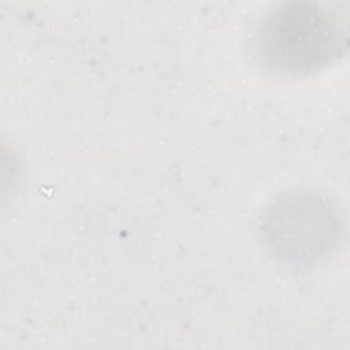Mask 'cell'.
Instances as JSON below:
<instances>
[{"label": "cell", "instance_id": "cell-1", "mask_svg": "<svg viewBox=\"0 0 350 350\" xmlns=\"http://www.w3.org/2000/svg\"><path fill=\"white\" fill-rule=\"evenodd\" d=\"M347 46V29L332 10L313 1H286L267 11L256 26L257 62L279 74H305L336 60Z\"/></svg>", "mask_w": 350, "mask_h": 350}, {"label": "cell", "instance_id": "cell-2", "mask_svg": "<svg viewBox=\"0 0 350 350\" xmlns=\"http://www.w3.org/2000/svg\"><path fill=\"white\" fill-rule=\"evenodd\" d=\"M342 226L336 206L324 196L294 191L276 198L261 221L264 243L280 262L308 267L327 256Z\"/></svg>", "mask_w": 350, "mask_h": 350}]
</instances>
